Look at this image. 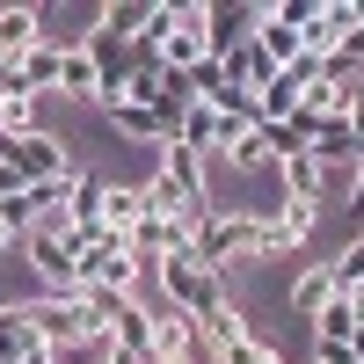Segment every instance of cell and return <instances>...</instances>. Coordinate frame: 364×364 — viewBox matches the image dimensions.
Segmentation results:
<instances>
[{
    "mask_svg": "<svg viewBox=\"0 0 364 364\" xmlns=\"http://www.w3.org/2000/svg\"><path fill=\"white\" fill-rule=\"evenodd\" d=\"M277 175H284V197H299V204H328V175L314 154H291V161H277Z\"/></svg>",
    "mask_w": 364,
    "mask_h": 364,
    "instance_id": "obj_8",
    "label": "cell"
},
{
    "mask_svg": "<svg viewBox=\"0 0 364 364\" xmlns=\"http://www.w3.org/2000/svg\"><path fill=\"white\" fill-rule=\"evenodd\" d=\"M291 109H299V87H291V80L277 73V80H269V87H262V95H255V117H262V124H284V117H291Z\"/></svg>",
    "mask_w": 364,
    "mask_h": 364,
    "instance_id": "obj_17",
    "label": "cell"
},
{
    "mask_svg": "<svg viewBox=\"0 0 364 364\" xmlns=\"http://www.w3.org/2000/svg\"><path fill=\"white\" fill-rule=\"evenodd\" d=\"M117 364H124V357H117Z\"/></svg>",
    "mask_w": 364,
    "mask_h": 364,
    "instance_id": "obj_28",
    "label": "cell"
},
{
    "mask_svg": "<svg viewBox=\"0 0 364 364\" xmlns=\"http://www.w3.org/2000/svg\"><path fill=\"white\" fill-rule=\"evenodd\" d=\"M80 277L102 284V291H124V299H132V284H139V255H132V240H124V233H95V240L80 248Z\"/></svg>",
    "mask_w": 364,
    "mask_h": 364,
    "instance_id": "obj_2",
    "label": "cell"
},
{
    "mask_svg": "<svg viewBox=\"0 0 364 364\" xmlns=\"http://www.w3.org/2000/svg\"><path fill=\"white\" fill-rule=\"evenodd\" d=\"M139 219H146V190H139V182H109V197H102V233H124V240H132Z\"/></svg>",
    "mask_w": 364,
    "mask_h": 364,
    "instance_id": "obj_11",
    "label": "cell"
},
{
    "mask_svg": "<svg viewBox=\"0 0 364 364\" xmlns=\"http://www.w3.org/2000/svg\"><path fill=\"white\" fill-rule=\"evenodd\" d=\"M66 146H73V139H58V132H29V139H0V161H8L22 182H51V175L73 168Z\"/></svg>",
    "mask_w": 364,
    "mask_h": 364,
    "instance_id": "obj_3",
    "label": "cell"
},
{
    "mask_svg": "<svg viewBox=\"0 0 364 364\" xmlns=\"http://www.w3.org/2000/svg\"><path fill=\"white\" fill-rule=\"evenodd\" d=\"M0 248H15V226H8V219H0Z\"/></svg>",
    "mask_w": 364,
    "mask_h": 364,
    "instance_id": "obj_26",
    "label": "cell"
},
{
    "mask_svg": "<svg viewBox=\"0 0 364 364\" xmlns=\"http://www.w3.org/2000/svg\"><path fill=\"white\" fill-rule=\"evenodd\" d=\"M328 306H336V277H328V262L299 269V277H291V291H284V314H291V321H321Z\"/></svg>",
    "mask_w": 364,
    "mask_h": 364,
    "instance_id": "obj_5",
    "label": "cell"
},
{
    "mask_svg": "<svg viewBox=\"0 0 364 364\" xmlns=\"http://www.w3.org/2000/svg\"><path fill=\"white\" fill-rule=\"evenodd\" d=\"M314 364H357L350 343H314Z\"/></svg>",
    "mask_w": 364,
    "mask_h": 364,
    "instance_id": "obj_23",
    "label": "cell"
},
{
    "mask_svg": "<svg viewBox=\"0 0 364 364\" xmlns=\"http://www.w3.org/2000/svg\"><path fill=\"white\" fill-rule=\"evenodd\" d=\"M350 336H357V314H350V299L336 291V306L314 321V343H350Z\"/></svg>",
    "mask_w": 364,
    "mask_h": 364,
    "instance_id": "obj_18",
    "label": "cell"
},
{
    "mask_svg": "<svg viewBox=\"0 0 364 364\" xmlns=\"http://www.w3.org/2000/svg\"><path fill=\"white\" fill-rule=\"evenodd\" d=\"M350 204H357V219H364V168H357V182H350Z\"/></svg>",
    "mask_w": 364,
    "mask_h": 364,
    "instance_id": "obj_24",
    "label": "cell"
},
{
    "mask_svg": "<svg viewBox=\"0 0 364 364\" xmlns=\"http://www.w3.org/2000/svg\"><path fill=\"white\" fill-rule=\"evenodd\" d=\"M219 161H233L240 175H255V168H269V154H262V124H255V132H240L233 146H219Z\"/></svg>",
    "mask_w": 364,
    "mask_h": 364,
    "instance_id": "obj_19",
    "label": "cell"
},
{
    "mask_svg": "<svg viewBox=\"0 0 364 364\" xmlns=\"http://www.w3.org/2000/svg\"><path fill=\"white\" fill-rule=\"evenodd\" d=\"M102 124H109L117 139H146V146H168V139H175L161 117H154V109H139V102H109V109H102Z\"/></svg>",
    "mask_w": 364,
    "mask_h": 364,
    "instance_id": "obj_10",
    "label": "cell"
},
{
    "mask_svg": "<svg viewBox=\"0 0 364 364\" xmlns=\"http://www.w3.org/2000/svg\"><path fill=\"white\" fill-rule=\"evenodd\" d=\"M22 314L37 321V336H44V350H51V357H58V350L95 343V336H109V328H102V314L87 306V299H29Z\"/></svg>",
    "mask_w": 364,
    "mask_h": 364,
    "instance_id": "obj_1",
    "label": "cell"
},
{
    "mask_svg": "<svg viewBox=\"0 0 364 364\" xmlns=\"http://www.w3.org/2000/svg\"><path fill=\"white\" fill-rule=\"evenodd\" d=\"M357 233H364V219H357Z\"/></svg>",
    "mask_w": 364,
    "mask_h": 364,
    "instance_id": "obj_27",
    "label": "cell"
},
{
    "mask_svg": "<svg viewBox=\"0 0 364 364\" xmlns=\"http://www.w3.org/2000/svg\"><path fill=\"white\" fill-rule=\"evenodd\" d=\"M58 95H66V102H102V66H95V51H66V58H58Z\"/></svg>",
    "mask_w": 364,
    "mask_h": 364,
    "instance_id": "obj_9",
    "label": "cell"
},
{
    "mask_svg": "<svg viewBox=\"0 0 364 364\" xmlns=\"http://www.w3.org/2000/svg\"><path fill=\"white\" fill-rule=\"evenodd\" d=\"M37 132V95H22L15 80H0V139H29Z\"/></svg>",
    "mask_w": 364,
    "mask_h": 364,
    "instance_id": "obj_14",
    "label": "cell"
},
{
    "mask_svg": "<svg viewBox=\"0 0 364 364\" xmlns=\"http://www.w3.org/2000/svg\"><path fill=\"white\" fill-rule=\"evenodd\" d=\"M146 8H154V0H109V8H102V37H109V44H139Z\"/></svg>",
    "mask_w": 364,
    "mask_h": 364,
    "instance_id": "obj_15",
    "label": "cell"
},
{
    "mask_svg": "<svg viewBox=\"0 0 364 364\" xmlns=\"http://www.w3.org/2000/svg\"><path fill=\"white\" fill-rule=\"evenodd\" d=\"M109 336H117V350H124L132 364H146V357H154V314H146L139 299H124L117 321H109Z\"/></svg>",
    "mask_w": 364,
    "mask_h": 364,
    "instance_id": "obj_6",
    "label": "cell"
},
{
    "mask_svg": "<svg viewBox=\"0 0 364 364\" xmlns=\"http://www.w3.org/2000/svg\"><path fill=\"white\" fill-rule=\"evenodd\" d=\"M350 132H357V146H364V95H357V109H350Z\"/></svg>",
    "mask_w": 364,
    "mask_h": 364,
    "instance_id": "obj_25",
    "label": "cell"
},
{
    "mask_svg": "<svg viewBox=\"0 0 364 364\" xmlns=\"http://www.w3.org/2000/svg\"><path fill=\"white\" fill-rule=\"evenodd\" d=\"M0 357L8 364H37L44 357V336H37V321L22 306H0Z\"/></svg>",
    "mask_w": 364,
    "mask_h": 364,
    "instance_id": "obj_7",
    "label": "cell"
},
{
    "mask_svg": "<svg viewBox=\"0 0 364 364\" xmlns=\"http://www.w3.org/2000/svg\"><path fill=\"white\" fill-rule=\"evenodd\" d=\"M321 66H328V58H314V51H299V58H291V66H284V80L299 87V95H306V87L321 80Z\"/></svg>",
    "mask_w": 364,
    "mask_h": 364,
    "instance_id": "obj_21",
    "label": "cell"
},
{
    "mask_svg": "<svg viewBox=\"0 0 364 364\" xmlns=\"http://www.w3.org/2000/svg\"><path fill=\"white\" fill-rule=\"evenodd\" d=\"M37 44H44L37 8H0V51H8V58H22V51H37Z\"/></svg>",
    "mask_w": 364,
    "mask_h": 364,
    "instance_id": "obj_13",
    "label": "cell"
},
{
    "mask_svg": "<svg viewBox=\"0 0 364 364\" xmlns=\"http://www.w3.org/2000/svg\"><path fill=\"white\" fill-rule=\"evenodd\" d=\"M336 66H350V73L364 66V22H357V29H350V37L336 44Z\"/></svg>",
    "mask_w": 364,
    "mask_h": 364,
    "instance_id": "obj_22",
    "label": "cell"
},
{
    "mask_svg": "<svg viewBox=\"0 0 364 364\" xmlns=\"http://www.w3.org/2000/svg\"><path fill=\"white\" fill-rule=\"evenodd\" d=\"M255 37V8H226V0H211L204 8V51L211 58H233V44Z\"/></svg>",
    "mask_w": 364,
    "mask_h": 364,
    "instance_id": "obj_4",
    "label": "cell"
},
{
    "mask_svg": "<svg viewBox=\"0 0 364 364\" xmlns=\"http://www.w3.org/2000/svg\"><path fill=\"white\" fill-rule=\"evenodd\" d=\"M175 146H190V154H211V146H219V109H211V102H190V117H182Z\"/></svg>",
    "mask_w": 364,
    "mask_h": 364,
    "instance_id": "obj_16",
    "label": "cell"
},
{
    "mask_svg": "<svg viewBox=\"0 0 364 364\" xmlns=\"http://www.w3.org/2000/svg\"><path fill=\"white\" fill-rule=\"evenodd\" d=\"M58 58H66V51H51V44H37V51H22L15 58V87H22V95H44V87H58Z\"/></svg>",
    "mask_w": 364,
    "mask_h": 364,
    "instance_id": "obj_12",
    "label": "cell"
},
{
    "mask_svg": "<svg viewBox=\"0 0 364 364\" xmlns=\"http://www.w3.org/2000/svg\"><path fill=\"white\" fill-rule=\"evenodd\" d=\"M211 364H284V357L269 350V343H255V336H248V343H233V350H219Z\"/></svg>",
    "mask_w": 364,
    "mask_h": 364,
    "instance_id": "obj_20",
    "label": "cell"
}]
</instances>
